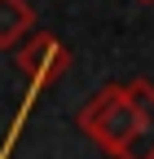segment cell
Listing matches in <instances>:
<instances>
[{
    "instance_id": "obj_1",
    "label": "cell",
    "mask_w": 154,
    "mask_h": 159,
    "mask_svg": "<svg viewBox=\"0 0 154 159\" xmlns=\"http://www.w3.org/2000/svg\"><path fill=\"white\" fill-rule=\"evenodd\" d=\"M75 124H79V133L92 146H101L110 159H119L123 146L132 142V133H137V115H132L128 89L123 84H101L79 111H75Z\"/></svg>"
},
{
    "instance_id": "obj_5",
    "label": "cell",
    "mask_w": 154,
    "mask_h": 159,
    "mask_svg": "<svg viewBox=\"0 0 154 159\" xmlns=\"http://www.w3.org/2000/svg\"><path fill=\"white\" fill-rule=\"evenodd\" d=\"M137 5H154V0H137Z\"/></svg>"
},
{
    "instance_id": "obj_4",
    "label": "cell",
    "mask_w": 154,
    "mask_h": 159,
    "mask_svg": "<svg viewBox=\"0 0 154 159\" xmlns=\"http://www.w3.org/2000/svg\"><path fill=\"white\" fill-rule=\"evenodd\" d=\"M35 31V9L27 0H0V49H13L22 35Z\"/></svg>"
},
{
    "instance_id": "obj_3",
    "label": "cell",
    "mask_w": 154,
    "mask_h": 159,
    "mask_svg": "<svg viewBox=\"0 0 154 159\" xmlns=\"http://www.w3.org/2000/svg\"><path fill=\"white\" fill-rule=\"evenodd\" d=\"M123 89H128L132 115H137V133H132V142L123 146L119 159H154V84L150 80H132Z\"/></svg>"
},
{
    "instance_id": "obj_2",
    "label": "cell",
    "mask_w": 154,
    "mask_h": 159,
    "mask_svg": "<svg viewBox=\"0 0 154 159\" xmlns=\"http://www.w3.org/2000/svg\"><path fill=\"white\" fill-rule=\"evenodd\" d=\"M9 53H13L18 71H22V80L31 84V93L53 89L57 80L71 71V62H75V57H71V49H66L53 31H31V35H22Z\"/></svg>"
}]
</instances>
